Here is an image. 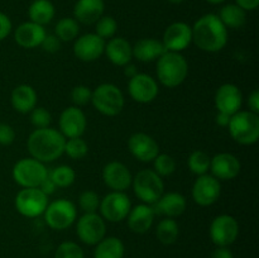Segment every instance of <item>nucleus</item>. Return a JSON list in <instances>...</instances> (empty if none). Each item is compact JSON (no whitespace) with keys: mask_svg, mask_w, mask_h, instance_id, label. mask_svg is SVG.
Masks as SVG:
<instances>
[{"mask_svg":"<svg viewBox=\"0 0 259 258\" xmlns=\"http://www.w3.org/2000/svg\"><path fill=\"white\" fill-rule=\"evenodd\" d=\"M192 42L204 52L215 53L222 51L228 43V28L218 14H205L191 27Z\"/></svg>","mask_w":259,"mask_h":258,"instance_id":"obj_1","label":"nucleus"},{"mask_svg":"<svg viewBox=\"0 0 259 258\" xmlns=\"http://www.w3.org/2000/svg\"><path fill=\"white\" fill-rule=\"evenodd\" d=\"M66 138L55 128L34 129L27 141L28 151L33 158L43 162H53L65 152Z\"/></svg>","mask_w":259,"mask_h":258,"instance_id":"obj_2","label":"nucleus"},{"mask_svg":"<svg viewBox=\"0 0 259 258\" xmlns=\"http://www.w3.org/2000/svg\"><path fill=\"white\" fill-rule=\"evenodd\" d=\"M157 78L168 89L177 88L186 80L189 75V63L180 52H164L157 60Z\"/></svg>","mask_w":259,"mask_h":258,"instance_id":"obj_3","label":"nucleus"},{"mask_svg":"<svg viewBox=\"0 0 259 258\" xmlns=\"http://www.w3.org/2000/svg\"><path fill=\"white\" fill-rule=\"evenodd\" d=\"M229 134L237 143L252 146L259 139V115L249 110H239L230 116Z\"/></svg>","mask_w":259,"mask_h":258,"instance_id":"obj_4","label":"nucleus"},{"mask_svg":"<svg viewBox=\"0 0 259 258\" xmlns=\"http://www.w3.org/2000/svg\"><path fill=\"white\" fill-rule=\"evenodd\" d=\"M94 108L105 116H115L121 113L124 108V95L120 89L114 83H101L91 95Z\"/></svg>","mask_w":259,"mask_h":258,"instance_id":"obj_5","label":"nucleus"},{"mask_svg":"<svg viewBox=\"0 0 259 258\" xmlns=\"http://www.w3.org/2000/svg\"><path fill=\"white\" fill-rule=\"evenodd\" d=\"M132 186L136 196L143 204L153 205L158 201L164 192V184L162 177L153 169H142L132 180Z\"/></svg>","mask_w":259,"mask_h":258,"instance_id":"obj_6","label":"nucleus"},{"mask_svg":"<svg viewBox=\"0 0 259 258\" xmlns=\"http://www.w3.org/2000/svg\"><path fill=\"white\" fill-rule=\"evenodd\" d=\"M13 180L23 189L39 187V185L47 179L48 169L45 163L33 157L22 158L13 167Z\"/></svg>","mask_w":259,"mask_h":258,"instance_id":"obj_7","label":"nucleus"},{"mask_svg":"<svg viewBox=\"0 0 259 258\" xmlns=\"http://www.w3.org/2000/svg\"><path fill=\"white\" fill-rule=\"evenodd\" d=\"M46 224L53 230H65L70 228L77 219V209L72 201L58 199L48 202L45 212Z\"/></svg>","mask_w":259,"mask_h":258,"instance_id":"obj_8","label":"nucleus"},{"mask_svg":"<svg viewBox=\"0 0 259 258\" xmlns=\"http://www.w3.org/2000/svg\"><path fill=\"white\" fill-rule=\"evenodd\" d=\"M48 196L39 187L22 189L15 196V209L25 218H37L43 215L48 205Z\"/></svg>","mask_w":259,"mask_h":258,"instance_id":"obj_9","label":"nucleus"},{"mask_svg":"<svg viewBox=\"0 0 259 258\" xmlns=\"http://www.w3.org/2000/svg\"><path fill=\"white\" fill-rule=\"evenodd\" d=\"M209 234L217 247H229L239 235V223L229 214L218 215L210 224Z\"/></svg>","mask_w":259,"mask_h":258,"instance_id":"obj_10","label":"nucleus"},{"mask_svg":"<svg viewBox=\"0 0 259 258\" xmlns=\"http://www.w3.org/2000/svg\"><path fill=\"white\" fill-rule=\"evenodd\" d=\"M101 217L110 223H119L126 219L132 209L128 195L123 191H111L100 200Z\"/></svg>","mask_w":259,"mask_h":258,"instance_id":"obj_11","label":"nucleus"},{"mask_svg":"<svg viewBox=\"0 0 259 258\" xmlns=\"http://www.w3.org/2000/svg\"><path fill=\"white\" fill-rule=\"evenodd\" d=\"M76 234L86 245H96L106 234L105 220L98 212L83 214L76 223Z\"/></svg>","mask_w":259,"mask_h":258,"instance_id":"obj_12","label":"nucleus"},{"mask_svg":"<svg viewBox=\"0 0 259 258\" xmlns=\"http://www.w3.org/2000/svg\"><path fill=\"white\" fill-rule=\"evenodd\" d=\"M192 199L200 206H211L219 200L222 195V185L212 175H201L197 176L192 186Z\"/></svg>","mask_w":259,"mask_h":258,"instance_id":"obj_13","label":"nucleus"},{"mask_svg":"<svg viewBox=\"0 0 259 258\" xmlns=\"http://www.w3.org/2000/svg\"><path fill=\"white\" fill-rule=\"evenodd\" d=\"M58 126L60 132L66 139L67 138H77L82 137L85 133L86 126H88V119L85 113L81 110L78 106H68L63 109L58 119Z\"/></svg>","mask_w":259,"mask_h":258,"instance_id":"obj_14","label":"nucleus"},{"mask_svg":"<svg viewBox=\"0 0 259 258\" xmlns=\"http://www.w3.org/2000/svg\"><path fill=\"white\" fill-rule=\"evenodd\" d=\"M128 91L134 101L141 104H148L158 96V82L152 76L138 72L136 76L129 78Z\"/></svg>","mask_w":259,"mask_h":258,"instance_id":"obj_15","label":"nucleus"},{"mask_svg":"<svg viewBox=\"0 0 259 258\" xmlns=\"http://www.w3.org/2000/svg\"><path fill=\"white\" fill-rule=\"evenodd\" d=\"M162 43L166 51L181 53L192 43L191 27L185 22L172 23L164 30Z\"/></svg>","mask_w":259,"mask_h":258,"instance_id":"obj_16","label":"nucleus"},{"mask_svg":"<svg viewBox=\"0 0 259 258\" xmlns=\"http://www.w3.org/2000/svg\"><path fill=\"white\" fill-rule=\"evenodd\" d=\"M105 40L96 33H86L76 38L73 43V55L82 62H94L103 56Z\"/></svg>","mask_w":259,"mask_h":258,"instance_id":"obj_17","label":"nucleus"},{"mask_svg":"<svg viewBox=\"0 0 259 258\" xmlns=\"http://www.w3.org/2000/svg\"><path fill=\"white\" fill-rule=\"evenodd\" d=\"M214 103L218 111L232 116L242 108L243 94L234 83H224L215 93Z\"/></svg>","mask_w":259,"mask_h":258,"instance_id":"obj_18","label":"nucleus"},{"mask_svg":"<svg viewBox=\"0 0 259 258\" xmlns=\"http://www.w3.org/2000/svg\"><path fill=\"white\" fill-rule=\"evenodd\" d=\"M131 171L124 163L119 161H111L103 168V181L111 191H125L132 186Z\"/></svg>","mask_w":259,"mask_h":258,"instance_id":"obj_19","label":"nucleus"},{"mask_svg":"<svg viewBox=\"0 0 259 258\" xmlns=\"http://www.w3.org/2000/svg\"><path fill=\"white\" fill-rule=\"evenodd\" d=\"M128 149L132 156L141 162H152L159 154L156 139L142 132L132 134L128 139Z\"/></svg>","mask_w":259,"mask_h":258,"instance_id":"obj_20","label":"nucleus"},{"mask_svg":"<svg viewBox=\"0 0 259 258\" xmlns=\"http://www.w3.org/2000/svg\"><path fill=\"white\" fill-rule=\"evenodd\" d=\"M242 164L237 156L228 152L215 154L210 161V171L211 175L220 181H229L235 179L240 174Z\"/></svg>","mask_w":259,"mask_h":258,"instance_id":"obj_21","label":"nucleus"},{"mask_svg":"<svg viewBox=\"0 0 259 258\" xmlns=\"http://www.w3.org/2000/svg\"><path fill=\"white\" fill-rule=\"evenodd\" d=\"M46 34L47 33H46L45 27L29 20V22H24L18 25L14 32V39L20 47L32 50L42 45Z\"/></svg>","mask_w":259,"mask_h":258,"instance_id":"obj_22","label":"nucleus"},{"mask_svg":"<svg viewBox=\"0 0 259 258\" xmlns=\"http://www.w3.org/2000/svg\"><path fill=\"white\" fill-rule=\"evenodd\" d=\"M154 209L148 204H139L132 207L126 217L128 228L136 234H144L152 228L154 222Z\"/></svg>","mask_w":259,"mask_h":258,"instance_id":"obj_23","label":"nucleus"},{"mask_svg":"<svg viewBox=\"0 0 259 258\" xmlns=\"http://www.w3.org/2000/svg\"><path fill=\"white\" fill-rule=\"evenodd\" d=\"M104 53L113 65L124 67L125 65L131 63L132 58H133V47L125 38L113 37L108 42H105Z\"/></svg>","mask_w":259,"mask_h":258,"instance_id":"obj_24","label":"nucleus"},{"mask_svg":"<svg viewBox=\"0 0 259 258\" xmlns=\"http://www.w3.org/2000/svg\"><path fill=\"white\" fill-rule=\"evenodd\" d=\"M154 205V212L164 215L166 218H177L182 215L186 210L187 201L186 197L180 192H167V194H162L158 201Z\"/></svg>","mask_w":259,"mask_h":258,"instance_id":"obj_25","label":"nucleus"},{"mask_svg":"<svg viewBox=\"0 0 259 258\" xmlns=\"http://www.w3.org/2000/svg\"><path fill=\"white\" fill-rule=\"evenodd\" d=\"M104 0H77L73 7V18L82 24H95L104 15Z\"/></svg>","mask_w":259,"mask_h":258,"instance_id":"obj_26","label":"nucleus"},{"mask_svg":"<svg viewBox=\"0 0 259 258\" xmlns=\"http://www.w3.org/2000/svg\"><path fill=\"white\" fill-rule=\"evenodd\" d=\"M38 95L33 86L22 83L13 89L10 95V103L13 109L20 114H28L37 106Z\"/></svg>","mask_w":259,"mask_h":258,"instance_id":"obj_27","label":"nucleus"},{"mask_svg":"<svg viewBox=\"0 0 259 258\" xmlns=\"http://www.w3.org/2000/svg\"><path fill=\"white\" fill-rule=\"evenodd\" d=\"M132 47H133V57L144 63L157 61L164 52H167L162 40L156 38H142Z\"/></svg>","mask_w":259,"mask_h":258,"instance_id":"obj_28","label":"nucleus"},{"mask_svg":"<svg viewBox=\"0 0 259 258\" xmlns=\"http://www.w3.org/2000/svg\"><path fill=\"white\" fill-rule=\"evenodd\" d=\"M55 13V5L51 0H34L28 8L30 22L42 25V27L52 22Z\"/></svg>","mask_w":259,"mask_h":258,"instance_id":"obj_29","label":"nucleus"},{"mask_svg":"<svg viewBox=\"0 0 259 258\" xmlns=\"http://www.w3.org/2000/svg\"><path fill=\"white\" fill-rule=\"evenodd\" d=\"M125 247L121 239L116 237H104L96 244L94 258H123Z\"/></svg>","mask_w":259,"mask_h":258,"instance_id":"obj_30","label":"nucleus"},{"mask_svg":"<svg viewBox=\"0 0 259 258\" xmlns=\"http://www.w3.org/2000/svg\"><path fill=\"white\" fill-rule=\"evenodd\" d=\"M219 19L227 28L239 29L247 22V12L237 4H227L220 9L218 14Z\"/></svg>","mask_w":259,"mask_h":258,"instance_id":"obj_31","label":"nucleus"},{"mask_svg":"<svg viewBox=\"0 0 259 258\" xmlns=\"http://www.w3.org/2000/svg\"><path fill=\"white\" fill-rule=\"evenodd\" d=\"M180 235L179 223L174 218H163L156 227V237L163 245H172Z\"/></svg>","mask_w":259,"mask_h":258,"instance_id":"obj_32","label":"nucleus"},{"mask_svg":"<svg viewBox=\"0 0 259 258\" xmlns=\"http://www.w3.org/2000/svg\"><path fill=\"white\" fill-rule=\"evenodd\" d=\"M80 25L75 18H62L55 27V35L61 42H71L77 38Z\"/></svg>","mask_w":259,"mask_h":258,"instance_id":"obj_33","label":"nucleus"},{"mask_svg":"<svg viewBox=\"0 0 259 258\" xmlns=\"http://www.w3.org/2000/svg\"><path fill=\"white\" fill-rule=\"evenodd\" d=\"M48 177L57 187H70L76 180L75 169L67 164H61L48 171Z\"/></svg>","mask_w":259,"mask_h":258,"instance_id":"obj_34","label":"nucleus"},{"mask_svg":"<svg viewBox=\"0 0 259 258\" xmlns=\"http://www.w3.org/2000/svg\"><path fill=\"white\" fill-rule=\"evenodd\" d=\"M210 161H211V157L206 152L197 149L189 156L187 166L192 174L201 176V175L207 174V171L210 169Z\"/></svg>","mask_w":259,"mask_h":258,"instance_id":"obj_35","label":"nucleus"},{"mask_svg":"<svg viewBox=\"0 0 259 258\" xmlns=\"http://www.w3.org/2000/svg\"><path fill=\"white\" fill-rule=\"evenodd\" d=\"M70 158L82 159L88 156L89 146L81 137L77 138H67L65 142V152Z\"/></svg>","mask_w":259,"mask_h":258,"instance_id":"obj_36","label":"nucleus"},{"mask_svg":"<svg viewBox=\"0 0 259 258\" xmlns=\"http://www.w3.org/2000/svg\"><path fill=\"white\" fill-rule=\"evenodd\" d=\"M153 171L158 176L167 177L171 176L176 171V161L172 156L166 153H159L156 158L153 159Z\"/></svg>","mask_w":259,"mask_h":258,"instance_id":"obj_37","label":"nucleus"},{"mask_svg":"<svg viewBox=\"0 0 259 258\" xmlns=\"http://www.w3.org/2000/svg\"><path fill=\"white\" fill-rule=\"evenodd\" d=\"M116 30H118V23L110 15H103L95 23V33L104 40L113 38Z\"/></svg>","mask_w":259,"mask_h":258,"instance_id":"obj_38","label":"nucleus"},{"mask_svg":"<svg viewBox=\"0 0 259 258\" xmlns=\"http://www.w3.org/2000/svg\"><path fill=\"white\" fill-rule=\"evenodd\" d=\"M100 200L98 192L93 191V190H85L83 192H81L80 197H78V206L82 210L83 214L96 212L100 206Z\"/></svg>","mask_w":259,"mask_h":258,"instance_id":"obj_39","label":"nucleus"},{"mask_svg":"<svg viewBox=\"0 0 259 258\" xmlns=\"http://www.w3.org/2000/svg\"><path fill=\"white\" fill-rule=\"evenodd\" d=\"M55 258H85V253L77 243L67 240L58 245L55 253Z\"/></svg>","mask_w":259,"mask_h":258,"instance_id":"obj_40","label":"nucleus"},{"mask_svg":"<svg viewBox=\"0 0 259 258\" xmlns=\"http://www.w3.org/2000/svg\"><path fill=\"white\" fill-rule=\"evenodd\" d=\"M30 123L35 129L48 128L52 123V115L50 111L42 106H35L32 111H30Z\"/></svg>","mask_w":259,"mask_h":258,"instance_id":"obj_41","label":"nucleus"},{"mask_svg":"<svg viewBox=\"0 0 259 258\" xmlns=\"http://www.w3.org/2000/svg\"><path fill=\"white\" fill-rule=\"evenodd\" d=\"M91 95L93 91L90 90L89 86L77 85L71 90V100H72L75 106H85L89 103H91Z\"/></svg>","mask_w":259,"mask_h":258,"instance_id":"obj_42","label":"nucleus"},{"mask_svg":"<svg viewBox=\"0 0 259 258\" xmlns=\"http://www.w3.org/2000/svg\"><path fill=\"white\" fill-rule=\"evenodd\" d=\"M15 131L7 123H0V146H9L14 142Z\"/></svg>","mask_w":259,"mask_h":258,"instance_id":"obj_43","label":"nucleus"},{"mask_svg":"<svg viewBox=\"0 0 259 258\" xmlns=\"http://www.w3.org/2000/svg\"><path fill=\"white\" fill-rule=\"evenodd\" d=\"M61 43L62 42H61L55 34H46L45 39H43L42 45L40 46H42V48L46 51V52L55 53L61 48Z\"/></svg>","mask_w":259,"mask_h":258,"instance_id":"obj_44","label":"nucleus"},{"mask_svg":"<svg viewBox=\"0 0 259 258\" xmlns=\"http://www.w3.org/2000/svg\"><path fill=\"white\" fill-rule=\"evenodd\" d=\"M12 28H13V24H12V20H10V18L8 17L7 14H4V13L0 12V42H2V40H4L5 38L10 34V32H12Z\"/></svg>","mask_w":259,"mask_h":258,"instance_id":"obj_45","label":"nucleus"},{"mask_svg":"<svg viewBox=\"0 0 259 258\" xmlns=\"http://www.w3.org/2000/svg\"><path fill=\"white\" fill-rule=\"evenodd\" d=\"M248 106H249V111L259 114V90L258 89H254V90L249 94V96H248Z\"/></svg>","mask_w":259,"mask_h":258,"instance_id":"obj_46","label":"nucleus"},{"mask_svg":"<svg viewBox=\"0 0 259 258\" xmlns=\"http://www.w3.org/2000/svg\"><path fill=\"white\" fill-rule=\"evenodd\" d=\"M235 4L245 12H252L258 8L259 0H235Z\"/></svg>","mask_w":259,"mask_h":258,"instance_id":"obj_47","label":"nucleus"},{"mask_svg":"<svg viewBox=\"0 0 259 258\" xmlns=\"http://www.w3.org/2000/svg\"><path fill=\"white\" fill-rule=\"evenodd\" d=\"M211 258H234L229 247H217L211 253Z\"/></svg>","mask_w":259,"mask_h":258,"instance_id":"obj_48","label":"nucleus"},{"mask_svg":"<svg viewBox=\"0 0 259 258\" xmlns=\"http://www.w3.org/2000/svg\"><path fill=\"white\" fill-rule=\"evenodd\" d=\"M39 189L42 190V191L45 192V194L47 195V196H50V195H52L53 192H55V190L57 189V186H56V185L53 184L52 180H51L50 177L47 176V179H46L45 181H43L42 184L39 185Z\"/></svg>","mask_w":259,"mask_h":258,"instance_id":"obj_49","label":"nucleus"},{"mask_svg":"<svg viewBox=\"0 0 259 258\" xmlns=\"http://www.w3.org/2000/svg\"><path fill=\"white\" fill-rule=\"evenodd\" d=\"M215 121H217L218 125L228 126V124H229V121H230V115H228V114H225V113H220V111H218L217 116H215Z\"/></svg>","mask_w":259,"mask_h":258,"instance_id":"obj_50","label":"nucleus"},{"mask_svg":"<svg viewBox=\"0 0 259 258\" xmlns=\"http://www.w3.org/2000/svg\"><path fill=\"white\" fill-rule=\"evenodd\" d=\"M137 73H138V71H137L136 66H134V65H132V63H128V65L124 66V75H125L128 78H132L133 76H136Z\"/></svg>","mask_w":259,"mask_h":258,"instance_id":"obj_51","label":"nucleus"},{"mask_svg":"<svg viewBox=\"0 0 259 258\" xmlns=\"http://www.w3.org/2000/svg\"><path fill=\"white\" fill-rule=\"evenodd\" d=\"M206 2H207V3H210V4L217 5V4H222V3L227 2V0H206Z\"/></svg>","mask_w":259,"mask_h":258,"instance_id":"obj_52","label":"nucleus"},{"mask_svg":"<svg viewBox=\"0 0 259 258\" xmlns=\"http://www.w3.org/2000/svg\"><path fill=\"white\" fill-rule=\"evenodd\" d=\"M171 4H181V3H184L185 0H168Z\"/></svg>","mask_w":259,"mask_h":258,"instance_id":"obj_53","label":"nucleus"}]
</instances>
